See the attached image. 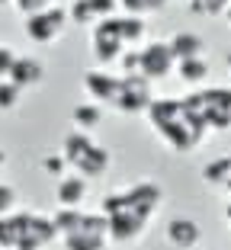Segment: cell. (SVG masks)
Segmentation results:
<instances>
[{"mask_svg": "<svg viewBox=\"0 0 231 250\" xmlns=\"http://www.w3.org/2000/svg\"><path fill=\"white\" fill-rule=\"evenodd\" d=\"M202 180L209 186H228L231 183V157H212L202 167Z\"/></svg>", "mask_w": 231, "mask_h": 250, "instance_id": "ac0fdd59", "label": "cell"}, {"mask_svg": "<svg viewBox=\"0 0 231 250\" xmlns=\"http://www.w3.org/2000/svg\"><path fill=\"white\" fill-rule=\"evenodd\" d=\"M67 20L77 22V26H93V22H97V13L90 7V0H74V3L67 7Z\"/></svg>", "mask_w": 231, "mask_h": 250, "instance_id": "ffe728a7", "label": "cell"}, {"mask_svg": "<svg viewBox=\"0 0 231 250\" xmlns=\"http://www.w3.org/2000/svg\"><path fill=\"white\" fill-rule=\"evenodd\" d=\"M13 3H16V10H20V13L32 16V13H39V10H45V7H52L55 0H13Z\"/></svg>", "mask_w": 231, "mask_h": 250, "instance_id": "484cf974", "label": "cell"}, {"mask_svg": "<svg viewBox=\"0 0 231 250\" xmlns=\"http://www.w3.org/2000/svg\"><path fill=\"white\" fill-rule=\"evenodd\" d=\"M116 26H119V39L126 42V48H132V45H138L145 39V29H148V22H145V16H116Z\"/></svg>", "mask_w": 231, "mask_h": 250, "instance_id": "9a60e30c", "label": "cell"}, {"mask_svg": "<svg viewBox=\"0 0 231 250\" xmlns=\"http://www.w3.org/2000/svg\"><path fill=\"white\" fill-rule=\"evenodd\" d=\"M32 225H36V212L0 215V250H36Z\"/></svg>", "mask_w": 231, "mask_h": 250, "instance_id": "3957f363", "label": "cell"}, {"mask_svg": "<svg viewBox=\"0 0 231 250\" xmlns=\"http://www.w3.org/2000/svg\"><path fill=\"white\" fill-rule=\"evenodd\" d=\"M16 199H20V192H16L13 186H10V183H0V215L16 212Z\"/></svg>", "mask_w": 231, "mask_h": 250, "instance_id": "cb8c5ba5", "label": "cell"}, {"mask_svg": "<svg viewBox=\"0 0 231 250\" xmlns=\"http://www.w3.org/2000/svg\"><path fill=\"white\" fill-rule=\"evenodd\" d=\"M52 221H55V228H58V234L64 237V234H74V231H81L84 212H81V208H67V206H61L58 212L52 215Z\"/></svg>", "mask_w": 231, "mask_h": 250, "instance_id": "d6986e66", "label": "cell"}, {"mask_svg": "<svg viewBox=\"0 0 231 250\" xmlns=\"http://www.w3.org/2000/svg\"><path fill=\"white\" fill-rule=\"evenodd\" d=\"M170 52H173V58L177 61H183V58H199L202 55V36L199 32H189V29H183V32H177V36L170 39Z\"/></svg>", "mask_w": 231, "mask_h": 250, "instance_id": "4fadbf2b", "label": "cell"}, {"mask_svg": "<svg viewBox=\"0 0 231 250\" xmlns=\"http://www.w3.org/2000/svg\"><path fill=\"white\" fill-rule=\"evenodd\" d=\"M20 96H22V90L16 87L13 81H7V77L0 81V109H3V112L16 109V106H20Z\"/></svg>", "mask_w": 231, "mask_h": 250, "instance_id": "7402d4cb", "label": "cell"}, {"mask_svg": "<svg viewBox=\"0 0 231 250\" xmlns=\"http://www.w3.org/2000/svg\"><path fill=\"white\" fill-rule=\"evenodd\" d=\"M55 199H58V206L81 208V202L87 199V177H81V173L61 177L58 180V189H55Z\"/></svg>", "mask_w": 231, "mask_h": 250, "instance_id": "7c38bea8", "label": "cell"}, {"mask_svg": "<svg viewBox=\"0 0 231 250\" xmlns=\"http://www.w3.org/2000/svg\"><path fill=\"white\" fill-rule=\"evenodd\" d=\"M138 52H142V67H138V74L148 77V81H157V77H167V74L177 71V58H173L167 42H148L145 48H138Z\"/></svg>", "mask_w": 231, "mask_h": 250, "instance_id": "52a82bcc", "label": "cell"}, {"mask_svg": "<svg viewBox=\"0 0 231 250\" xmlns=\"http://www.w3.org/2000/svg\"><path fill=\"white\" fill-rule=\"evenodd\" d=\"M13 61H16V52L10 48V45H0V81L10 74V67H13Z\"/></svg>", "mask_w": 231, "mask_h": 250, "instance_id": "4316f807", "label": "cell"}, {"mask_svg": "<svg viewBox=\"0 0 231 250\" xmlns=\"http://www.w3.org/2000/svg\"><path fill=\"white\" fill-rule=\"evenodd\" d=\"M0 3H13V0H0Z\"/></svg>", "mask_w": 231, "mask_h": 250, "instance_id": "4dcf8cb0", "label": "cell"}, {"mask_svg": "<svg viewBox=\"0 0 231 250\" xmlns=\"http://www.w3.org/2000/svg\"><path fill=\"white\" fill-rule=\"evenodd\" d=\"M148 119L173 151H189L202 141V128H196L183 112V100H151Z\"/></svg>", "mask_w": 231, "mask_h": 250, "instance_id": "6da1fadb", "label": "cell"}, {"mask_svg": "<svg viewBox=\"0 0 231 250\" xmlns=\"http://www.w3.org/2000/svg\"><path fill=\"white\" fill-rule=\"evenodd\" d=\"M122 52H126V42L119 39V26H116V16L93 22V55H97L100 64H116Z\"/></svg>", "mask_w": 231, "mask_h": 250, "instance_id": "8992f818", "label": "cell"}, {"mask_svg": "<svg viewBox=\"0 0 231 250\" xmlns=\"http://www.w3.org/2000/svg\"><path fill=\"white\" fill-rule=\"evenodd\" d=\"M151 83L148 77L142 74H122V87H119V96H116V109L126 112V116H138V112H148L151 106Z\"/></svg>", "mask_w": 231, "mask_h": 250, "instance_id": "5b68a950", "label": "cell"}, {"mask_svg": "<svg viewBox=\"0 0 231 250\" xmlns=\"http://www.w3.org/2000/svg\"><path fill=\"white\" fill-rule=\"evenodd\" d=\"M122 87V74H109V71H87L84 74V90L90 93L93 103H116Z\"/></svg>", "mask_w": 231, "mask_h": 250, "instance_id": "ba28073f", "label": "cell"}, {"mask_svg": "<svg viewBox=\"0 0 231 250\" xmlns=\"http://www.w3.org/2000/svg\"><path fill=\"white\" fill-rule=\"evenodd\" d=\"M225 20H228V26H231V7H228V10H225Z\"/></svg>", "mask_w": 231, "mask_h": 250, "instance_id": "f1b7e54d", "label": "cell"}, {"mask_svg": "<svg viewBox=\"0 0 231 250\" xmlns=\"http://www.w3.org/2000/svg\"><path fill=\"white\" fill-rule=\"evenodd\" d=\"M103 215L109 218V237L119 241V244L138 241V237L148 231L151 218H154V212L138 206V202L128 196V189L109 192V196L103 199Z\"/></svg>", "mask_w": 231, "mask_h": 250, "instance_id": "7a4b0ae2", "label": "cell"}, {"mask_svg": "<svg viewBox=\"0 0 231 250\" xmlns=\"http://www.w3.org/2000/svg\"><path fill=\"white\" fill-rule=\"evenodd\" d=\"M90 7H93V13H97V22H100V20H109V16H116L119 0H90Z\"/></svg>", "mask_w": 231, "mask_h": 250, "instance_id": "d4e9b609", "label": "cell"}, {"mask_svg": "<svg viewBox=\"0 0 231 250\" xmlns=\"http://www.w3.org/2000/svg\"><path fill=\"white\" fill-rule=\"evenodd\" d=\"M67 22H71L67 20V10L52 3V7L26 16V36H29V42L48 45V42H55V39H61V32H64Z\"/></svg>", "mask_w": 231, "mask_h": 250, "instance_id": "277c9868", "label": "cell"}, {"mask_svg": "<svg viewBox=\"0 0 231 250\" xmlns=\"http://www.w3.org/2000/svg\"><path fill=\"white\" fill-rule=\"evenodd\" d=\"M42 77H45V64L39 58H29V55H16L13 67H10V74H7V81H13L20 90L39 87Z\"/></svg>", "mask_w": 231, "mask_h": 250, "instance_id": "9c48e42d", "label": "cell"}, {"mask_svg": "<svg viewBox=\"0 0 231 250\" xmlns=\"http://www.w3.org/2000/svg\"><path fill=\"white\" fill-rule=\"evenodd\" d=\"M3 164H7V151H3V147H0V167H3Z\"/></svg>", "mask_w": 231, "mask_h": 250, "instance_id": "83f0119b", "label": "cell"}, {"mask_svg": "<svg viewBox=\"0 0 231 250\" xmlns=\"http://www.w3.org/2000/svg\"><path fill=\"white\" fill-rule=\"evenodd\" d=\"M199 237H202V231L193 218H170L167 221V241H170L173 247L189 250V247L199 244Z\"/></svg>", "mask_w": 231, "mask_h": 250, "instance_id": "8fae6325", "label": "cell"}, {"mask_svg": "<svg viewBox=\"0 0 231 250\" xmlns=\"http://www.w3.org/2000/svg\"><path fill=\"white\" fill-rule=\"evenodd\" d=\"M228 189H231V183H228Z\"/></svg>", "mask_w": 231, "mask_h": 250, "instance_id": "1f68e13d", "label": "cell"}, {"mask_svg": "<svg viewBox=\"0 0 231 250\" xmlns=\"http://www.w3.org/2000/svg\"><path fill=\"white\" fill-rule=\"evenodd\" d=\"M106 237L100 231H74V234H64V250H106Z\"/></svg>", "mask_w": 231, "mask_h": 250, "instance_id": "2e32d148", "label": "cell"}, {"mask_svg": "<svg viewBox=\"0 0 231 250\" xmlns=\"http://www.w3.org/2000/svg\"><path fill=\"white\" fill-rule=\"evenodd\" d=\"M64 154H61V151H55V154H45L42 157V161H39V167H42L45 170V173H48V177H64Z\"/></svg>", "mask_w": 231, "mask_h": 250, "instance_id": "603a6c76", "label": "cell"}, {"mask_svg": "<svg viewBox=\"0 0 231 250\" xmlns=\"http://www.w3.org/2000/svg\"><path fill=\"white\" fill-rule=\"evenodd\" d=\"M231 7V0H189V13L196 16H218Z\"/></svg>", "mask_w": 231, "mask_h": 250, "instance_id": "44dd1931", "label": "cell"}, {"mask_svg": "<svg viewBox=\"0 0 231 250\" xmlns=\"http://www.w3.org/2000/svg\"><path fill=\"white\" fill-rule=\"evenodd\" d=\"M71 167H74L81 177L97 180V177H103L106 170H109V151H106L103 145H97V141H93L84 154H77L74 161H71Z\"/></svg>", "mask_w": 231, "mask_h": 250, "instance_id": "30bf717a", "label": "cell"}, {"mask_svg": "<svg viewBox=\"0 0 231 250\" xmlns=\"http://www.w3.org/2000/svg\"><path fill=\"white\" fill-rule=\"evenodd\" d=\"M228 74H231V55H228Z\"/></svg>", "mask_w": 231, "mask_h": 250, "instance_id": "f546056e", "label": "cell"}, {"mask_svg": "<svg viewBox=\"0 0 231 250\" xmlns=\"http://www.w3.org/2000/svg\"><path fill=\"white\" fill-rule=\"evenodd\" d=\"M71 122H74V128H81V132H93V128L103 122V106L93 103V100L77 103L74 112H71Z\"/></svg>", "mask_w": 231, "mask_h": 250, "instance_id": "5bb4252c", "label": "cell"}, {"mask_svg": "<svg viewBox=\"0 0 231 250\" xmlns=\"http://www.w3.org/2000/svg\"><path fill=\"white\" fill-rule=\"evenodd\" d=\"M177 77L183 83H189V87H196V83H202L206 77H209V64H206V58H183L177 61Z\"/></svg>", "mask_w": 231, "mask_h": 250, "instance_id": "e0dca14e", "label": "cell"}]
</instances>
